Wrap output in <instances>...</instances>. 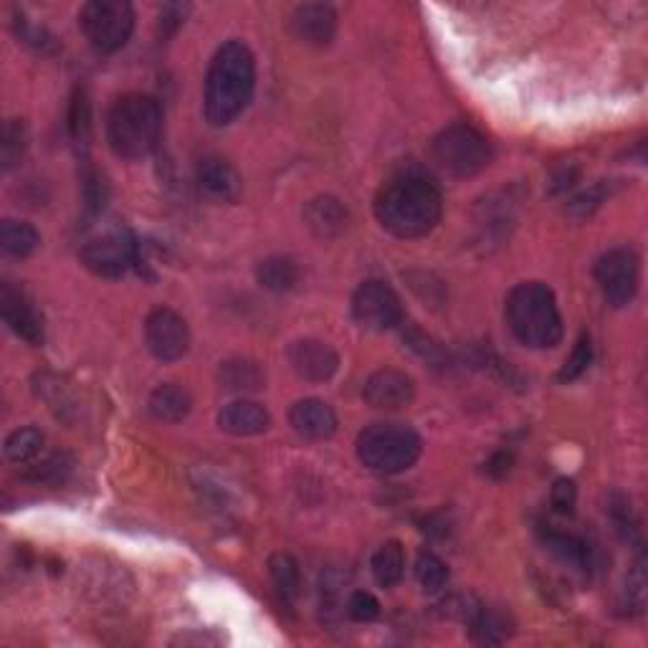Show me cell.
Masks as SVG:
<instances>
[{
    "mask_svg": "<svg viewBox=\"0 0 648 648\" xmlns=\"http://www.w3.org/2000/svg\"><path fill=\"white\" fill-rule=\"evenodd\" d=\"M550 502H552V509H555L557 515H573L575 502H578V487H575V481L557 479L555 484H552Z\"/></svg>",
    "mask_w": 648,
    "mask_h": 648,
    "instance_id": "obj_34",
    "label": "cell"
},
{
    "mask_svg": "<svg viewBox=\"0 0 648 648\" xmlns=\"http://www.w3.org/2000/svg\"><path fill=\"white\" fill-rule=\"evenodd\" d=\"M352 317L362 329L388 332L403 322V304L385 281H365L352 295Z\"/></svg>",
    "mask_w": 648,
    "mask_h": 648,
    "instance_id": "obj_9",
    "label": "cell"
},
{
    "mask_svg": "<svg viewBox=\"0 0 648 648\" xmlns=\"http://www.w3.org/2000/svg\"><path fill=\"white\" fill-rule=\"evenodd\" d=\"M195 183L197 191L216 203H233L243 191L239 170L220 155H205L197 160Z\"/></svg>",
    "mask_w": 648,
    "mask_h": 648,
    "instance_id": "obj_15",
    "label": "cell"
},
{
    "mask_svg": "<svg viewBox=\"0 0 648 648\" xmlns=\"http://www.w3.org/2000/svg\"><path fill=\"white\" fill-rule=\"evenodd\" d=\"M304 224L320 241H332L345 233L347 224H350V213H347L345 203L339 197L320 195L307 203Z\"/></svg>",
    "mask_w": 648,
    "mask_h": 648,
    "instance_id": "obj_19",
    "label": "cell"
},
{
    "mask_svg": "<svg viewBox=\"0 0 648 648\" xmlns=\"http://www.w3.org/2000/svg\"><path fill=\"white\" fill-rule=\"evenodd\" d=\"M145 343L155 360L176 362L191 347V329L178 312L168 307H157L145 320Z\"/></svg>",
    "mask_w": 648,
    "mask_h": 648,
    "instance_id": "obj_11",
    "label": "cell"
},
{
    "mask_svg": "<svg viewBox=\"0 0 648 648\" xmlns=\"http://www.w3.org/2000/svg\"><path fill=\"white\" fill-rule=\"evenodd\" d=\"M596 281L603 291L605 302L621 310L631 304L638 295V284H641V261L636 251L631 249H611L598 259L596 264Z\"/></svg>",
    "mask_w": 648,
    "mask_h": 648,
    "instance_id": "obj_8",
    "label": "cell"
},
{
    "mask_svg": "<svg viewBox=\"0 0 648 648\" xmlns=\"http://www.w3.org/2000/svg\"><path fill=\"white\" fill-rule=\"evenodd\" d=\"M592 362V345H590V335L588 332H583V335L578 337V343H575L571 358L565 360L563 370L557 373V381L560 383H573L578 381V377L585 373V370L590 368Z\"/></svg>",
    "mask_w": 648,
    "mask_h": 648,
    "instance_id": "obj_32",
    "label": "cell"
},
{
    "mask_svg": "<svg viewBox=\"0 0 648 648\" xmlns=\"http://www.w3.org/2000/svg\"><path fill=\"white\" fill-rule=\"evenodd\" d=\"M603 197H605L603 185H596V188H590L588 193H583V195L575 197V201L571 203V208L575 213H580V216H590V213L596 211L600 203H603Z\"/></svg>",
    "mask_w": 648,
    "mask_h": 648,
    "instance_id": "obj_36",
    "label": "cell"
},
{
    "mask_svg": "<svg viewBox=\"0 0 648 648\" xmlns=\"http://www.w3.org/2000/svg\"><path fill=\"white\" fill-rule=\"evenodd\" d=\"M268 575L276 585V590L281 592L284 600H297L302 592V571L299 563L287 552H276L268 557Z\"/></svg>",
    "mask_w": 648,
    "mask_h": 648,
    "instance_id": "obj_26",
    "label": "cell"
},
{
    "mask_svg": "<svg viewBox=\"0 0 648 648\" xmlns=\"http://www.w3.org/2000/svg\"><path fill=\"white\" fill-rule=\"evenodd\" d=\"M256 89L254 53L247 44L226 41L205 74L203 115L211 128H228L251 105Z\"/></svg>",
    "mask_w": 648,
    "mask_h": 648,
    "instance_id": "obj_2",
    "label": "cell"
},
{
    "mask_svg": "<svg viewBox=\"0 0 648 648\" xmlns=\"http://www.w3.org/2000/svg\"><path fill=\"white\" fill-rule=\"evenodd\" d=\"M26 128L21 120H8L3 128V142H0V163L3 170H13L21 163L23 153H26Z\"/></svg>",
    "mask_w": 648,
    "mask_h": 648,
    "instance_id": "obj_31",
    "label": "cell"
},
{
    "mask_svg": "<svg viewBox=\"0 0 648 648\" xmlns=\"http://www.w3.org/2000/svg\"><path fill=\"white\" fill-rule=\"evenodd\" d=\"M416 580L421 583V588L425 592H439L446 588L448 583V567L444 560L433 552H421L416 557Z\"/></svg>",
    "mask_w": 648,
    "mask_h": 648,
    "instance_id": "obj_29",
    "label": "cell"
},
{
    "mask_svg": "<svg viewBox=\"0 0 648 648\" xmlns=\"http://www.w3.org/2000/svg\"><path fill=\"white\" fill-rule=\"evenodd\" d=\"M185 11H188V8H183V5H168V8H165L163 15H160V31H165V34H172V31H176L180 23H183Z\"/></svg>",
    "mask_w": 648,
    "mask_h": 648,
    "instance_id": "obj_38",
    "label": "cell"
},
{
    "mask_svg": "<svg viewBox=\"0 0 648 648\" xmlns=\"http://www.w3.org/2000/svg\"><path fill=\"white\" fill-rule=\"evenodd\" d=\"M218 381L226 391L231 393H254L264 385V373H261V368L254 360L233 358V360L220 362Z\"/></svg>",
    "mask_w": 648,
    "mask_h": 648,
    "instance_id": "obj_23",
    "label": "cell"
},
{
    "mask_svg": "<svg viewBox=\"0 0 648 648\" xmlns=\"http://www.w3.org/2000/svg\"><path fill=\"white\" fill-rule=\"evenodd\" d=\"M504 317L521 345L529 350H548L563 339V317L557 299L542 281L517 284L504 304Z\"/></svg>",
    "mask_w": 648,
    "mask_h": 648,
    "instance_id": "obj_3",
    "label": "cell"
},
{
    "mask_svg": "<svg viewBox=\"0 0 648 648\" xmlns=\"http://www.w3.org/2000/svg\"><path fill=\"white\" fill-rule=\"evenodd\" d=\"M444 197L433 180L410 170L391 178L375 195V218L395 239H423L439 226Z\"/></svg>",
    "mask_w": 648,
    "mask_h": 648,
    "instance_id": "obj_1",
    "label": "cell"
},
{
    "mask_svg": "<svg viewBox=\"0 0 648 648\" xmlns=\"http://www.w3.org/2000/svg\"><path fill=\"white\" fill-rule=\"evenodd\" d=\"M362 398L370 408L375 410H400L413 403L416 398V383L413 377L400 373V370H377L365 381Z\"/></svg>",
    "mask_w": 648,
    "mask_h": 648,
    "instance_id": "obj_14",
    "label": "cell"
},
{
    "mask_svg": "<svg viewBox=\"0 0 648 648\" xmlns=\"http://www.w3.org/2000/svg\"><path fill=\"white\" fill-rule=\"evenodd\" d=\"M82 264L101 279H120L137 264V243L130 233H107L82 249Z\"/></svg>",
    "mask_w": 648,
    "mask_h": 648,
    "instance_id": "obj_10",
    "label": "cell"
},
{
    "mask_svg": "<svg viewBox=\"0 0 648 648\" xmlns=\"http://www.w3.org/2000/svg\"><path fill=\"white\" fill-rule=\"evenodd\" d=\"M421 436L403 423H373L358 436V458L375 473H403L421 456Z\"/></svg>",
    "mask_w": 648,
    "mask_h": 648,
    "instance_id": "obj_5",
    "label": "cell"
},
{
    "mask_svg": "<svg viewBox=\"0 0 648 648\" xmlns=\"http://www.w3.org/2000/svg\"><path fill=\"white\" fill-rule=\"evenodd\" d=\"M268 425H272V416H268V410L256 400H233L224 406V410L218 413V429L228 433V436H259Z\"/></svg>",
    "mask_w": 648,
    "mask_h": 648,
    "instance_id": "obj_18",
    "label": "cell"
},
{
    "mask_svg": "<svg viewBox=\"0 0 648 648\" xmlns=\"http://www.w3.org/2000/svg\"><path fill=\"white\" fill-rule=\"evenodd\" d=\"M289 425L295 429L297 436H302L307 441H324L335 436L337 413L332 410L329 403H324L320 398H304L291 406Z\"/></svg>",
    "mask_w": 648,
    "mask_h": 648,
    "instance_id": "obj_17",
    "label": "cell"
},
{
    "mask_svg": "<svg viewBox=\"0 0 648 648\" xmlns=\"http://www.w3.org/2000/svg\"><path fill=\"white\" fill-rule=\"evenodd\" d=\"M512 464H515V456H512L509 452H496L487 461V473H489V477H494V479H502V477H507V473H509Z\"/></svg>",
    "mask_w": 648,
    "mask_h": 648,
    "instance_id": "obj_37",
    "label": "cell"
},
{
    "mask_svg": "<svg viewBox=\"0 0 648 648\" xmlns=\"http://www.w3.org/2000/svg\"><path fill=\"white\" fill-rule=\"evenodd\" d=\"M370 571H373L375 583L381 588H393L403 580L406 573V550L398 540H388L375 550L373 560H370Z\"/></svg>",
    "mask_w": 648,
    "mask_h": 648,
    "instance_id": "obj_21",
    "label": "cell"
},
{
    "mask_svg": "<svg viewBox=\"0 0 648 648\" xmlns=\"http://www.w3.org/2000/svg\"><path fill=\"white\" fill-rule=\"evenodd\" d=\"M69 134L74 145H89L92 137V105L86 89H76L69 105Z\"/></svg>",
    "mask_w": 648,
    "mask_h": 648,
    "instance_id": "obj_27",
    "label": "cell"
},
{
    "mask_svg": "<svg viewBox=\"0 0 648 648\" xmlns=\"http://www.w3.org/2000/svg\"><path fill=\"white\" fill-rule=\"evenodd\" d=\"M41 243V236L26 220L5 218L0 224V251L11 259H26L34 254Z\"/></svg>",
    "mask_w": 648,
    "mask_h": 648,
    "instance_id": "obj_22",
    "label": "cell"
},
{
    "mask_svg": "<svg viewBox=\"0 0 648 648\" xmlns=\"http://www.w3.org/2000/svg\"><path fill=\"white\" fill-rule=\"evenodd\" d=\"M191 406H193L191 393H188L183 385H176V383L157 385V388L149 393V400H147L149 416L163 423L183 421V418L191 413Z\"/></svg>",
    "mask_w": 648,
    "mask_h": 648,
    "instance_id": "obj_20",
    "label": "cell"
},
{
    "mask_svg": "<svg viewBox=\"0 0 648 648\" xmlns=\"http://www.w3.org/2000/svg\"><path fill=\"white\" fill-rule=\"evenodd\" d=\"M0 314H3V322L23 339V343L34 347L44 345L46 332L41 314L34 310V304H31L28 299L23 297V291L15 289L11 281L0 284Z\"/></svg>",
    "mask_w": 648,
    "mask_h": 648,
    "instance_id": "obj_13",
    "label": "cell"
},
{
    "mask_svg": "<svg viewBox=\"0 0 648 648\" xmlns=\"http://www.w3.org/2000/svg\"><path fill=\"white\" fill-rule=\"evenodd\" d=\"M44 433L38 429H19L5 439V456L13 464H28L41 454Z\"/></svg>",
    "mask_w": 648,
    "mask_h": 648,
    "instance_id": "obj_28",
    "label": "cell"
},
{
    "mask_svg": "<svg viewBox=\"0 0 648 648\" xmlns=\"http://www.w3.org/2000/svg\"><path fill=\"white\" fill-rule=\"evenodd\" d=\"M289 26L295 36L307 46H327L335 38L337 13L332 5L324 3H304L297 5L291 13Z\"/></svg>",
    "mask_w": 648,
    "mask_h": 648,
    "instance_id": "obj_16",
    "label": "cell"
},
{
    "mask_svg": "<svg viewBox=\"0 0 648 648\" xmlns=\"http://www.w3.org/2000/svg\"><path fill=\"white\" fill-rule=\"evenodd\" d=\"M287 360L295 373L307 383H327L339 370V355L322 339H297L289 345Z\"/></svg>",
    "mask_w": 648,
    "mask_h": 648,
    "instance_id": "obj_12",
    "label": "cell"
},
{
    "mask_svg": "<svg viewBox=\"0 0 648 648\" xmlns=\"http://www.w3.org/2000/svg\"><path fill=\"white\" fill-rule=\"evenodd\" d=\"M163 109L149 94H124L107 117V142L117 157L142 160L160 142Z\"/></svg>",
    "mask_w": 648,
    "mask_h": 648,
    "instance_id": "obj_4",
    "label": "cell"
},
{
    "mask_svg": "<svg viewBox=\"0 0 648 648\" xmlns=\"http://www.w3.org/2000/svg\"><path fill=\"white\" fill-rule=\"evenodd\" d=\"M431 155L448 176L473 178L492 163V145L471 124L456 122L436 134Z\"/></svg>",
    "mask_w": 648,
    "mask_h": 648,
    "instance_id": "obj_6",
    "label": "cell"
},
{
    "mask_svg": "<svg viewBox=\"0 0 648 648\" xmlns=\"http://www.w3.org/2000/svg\"><path fill=\"white\" fill-rule=\"evenodd\" d=\"M256 281L266 291L284 295V291L295 289L299 281V268L287 256H268L256 266Z\"/></svg>",
    "mask_w": 648,
    "mask_h": 648,
    "instance_id": "obj_24",
    "label": "cell"
},
{
    "mask_svg": "<svg viewBox=\"0 0 648 648\" xmlns=\"http://www.w3.org/2000/svg\"><path fill=\"white\" fill-rule=\"evenodd\" d=\"M71 469H74V461H71V456L53 454L49 458H44L41 464L31 466L26 479L34 481V484H64V481L69 479Z\"/></svg>",
    "mask_w": 648,
    "mask_h": 648,
    "instance_id": "obj_30",
    "label": "cell"
},
{
    "mask_svg": "<svg viewBox=\"0 0 648 648\" xmlns=\"http://www.w3.org/2000/svg\"><path fill=\"white\" fill-rule=\"evenodd\" d=\"M347 615L358 623H373L375 619H381V603L373 592L358 590L347 600Z\"/></svg>",
    "mask_w": 648,
    "mask_h": 648,
    "instance_id": "obj_33",
    "label": "cell"
},
{
    "mask_svg": "<svg viewBox=\"0 0 648 648\" xmlns=\"http://www.w3.org/2000/svg\"><path fill=\"white\" fill-rule=\"evenodd\" d=\"M84 197H86V205H89L92 211L105 208L107 185H105V180L99 178V172H94V170L84 172Z\"/></svg>",
    "mask_w": 648,
    "mask_h": 648,
    "instance_id": "obj_35",
    "label": "cell"
},
{
    "mask_svg": "<svg viewBox=\"0 0 648 648\" xmlns=\"http://www.w3.org/2000/svg\"><path fill=\"white\" fill-rule=\"evenodd\" d=\"M79 28L94 51L115 53L130 41L134 11L128 0H92L79 13Z\"/></svg>",
    "mask_w": 648,
    "mask_h": 648,
    "instance_id": "obj_7",
    "label": "cell"
},
{
    "mask_svg": "<svg viewBox=\"0 0 648 648\" xmlns=\"http://www.w3.org/2000/svg\"><path fill=\"white\" fill-rule=\"evenodd\" d=\"M544 544H548V550L560 560V563L571 565L575 571H588L590 567L588 544H585L580 537L550 529V532L544 535Z\"/></svg>",
    "mask_w": 648,
    "mask_h": 648,
    "instance_id": "obj_25",
    "label": "cell"
}]
</instances>
